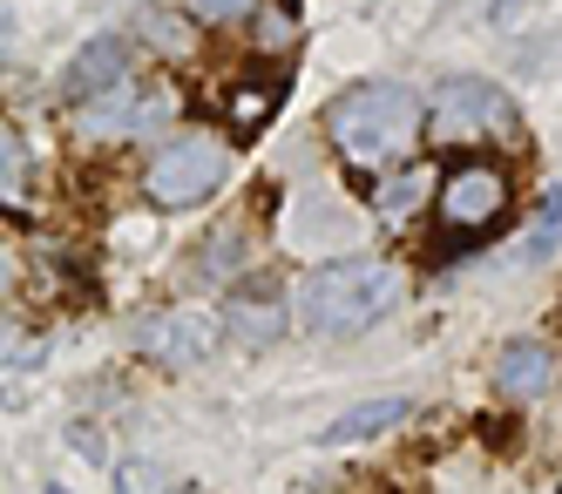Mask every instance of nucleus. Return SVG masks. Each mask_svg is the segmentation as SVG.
<instances>
[{
	"label": "nucleus",
	"mask_w": 562,
	"mask_h": 494,
	"mask_svg": "<svg viewBox=\"0 0 562 494\" xmlns=\"http://www.w3.org/2000/svg\"><path fill=\"white\" fill-rule=\"evenodd\" d=\"M549 386H555V359H549L542 339L502 346V359H495V393H502V400H542Z\"/></svg>",
	"instance_id": "obj_7"
},
{
	"label": "nucleus",
	"mask_w": 562,
	"mask_h": 494,
	"mask_svg": "<svg viewBox=\"0 0 562 494\" xmlns=\"http://www.w3.org/2000/svg\"><path fill=\"white\" fill-rule=\"evenodd\" d=\"M48 494H68V487H48Z\"/></svg>",
	"instance_id": "obj_19"
},
{
	"label": "nucleus",
	"mask_w": 562,
	"mask_h": 494,
	"mask_svg": "<svg viewBox=\"0 0 562 494\" xmlns=\"http://www.w3.org/2000/svg\"><path fill=\"white\" fill-rule=\"evenodd\" d=\"M224 333H231L237 346L265 352L278 333H285V305H278V292H237V299L224 305Z\"/></svg>",
	"instance_id": "obj_9"
},
{
	"label": "nucleus",
	"mask_w": 562,
	"mask_h": 494,
	"mask_svg": "<svg viewBox=\"0 0 562 494\" xmlns=\"http://www.w3.org/2000/svg\"><path fill=\"white\" fill-rule=\"evenodd\" d=\"M400 299V271L380 258H339V265H318L299 284V325L318 339H352Z\"/></svg>",
	"instance_id": "obj_1"
},
{
	"label": "nucleus",
	"mask_w": 562,
	"mask_h": 494,
	"mask_svg": "<svg viewBox=\"0 0 562 494\" xmlns=\"http://www.w3.org/2000/svg\"><path fill=\"white\" fill-rule=\"evenodd\" d=\"M0 149H8V197L21 203V170H27V149H21V136L8 130V143H0Z\"/></svg>",
	"instance_id": "obj_17"
},
{
	"label": "nucleus",
	"mask_w": 562,
	"mask_h": 494,
	"mask_svg": "<svg viewBox=\"0 0 562 494\" xmlns=\"http://www.w3.org/2000/svg\"><path fill=\"white\" fill-rule=\"evenodd\" d=\"M427 190H434V177H427V170H407V177H393V183L380 190V211H386V217H407V211H420Z\"/></svg>",
	"instance_id": "obj_12"
},
{
	"label": "nucleus",
	"mask_w": 562,
	"mask_h": 494,
	"mask_svg": "<svg viewBox=\"0 0 562 494\" xmlns=\"http://www.w3.org/2000/svg\"><path fill=\"white\" fill-rule=\"evenodd\" d=\"M502 211H508V177L488 170V162H468V170H454L440 183V217L454 231H488Z\"/></svg>",
	"instance_id": "obj_5"
},
{
	"label": "nucleus",
	"mask_w": 562,
	"mask_h": 494,
	"mask_svg": "<svg viewBox=\"0 0 562 494\" xmlns=\"http://www.w3.org/2000/svg\"><path fill=\"white\" fill-rule=\"evenodd\" d=\"M434 136H448V143H468V136H508L515 130V102L495 89V81H481V75H454V81H440L434 89Z\"/></svg>",
	"instance_id": "obj_4"
},
{
	"label": "nucleus",
	"mask_w": 562,
	"mask_h": 494,
	"mask_svg": "<svg viewBox=\"0 0 562 494\" xmlns=\"http://www.w3.org/2000/svg\"><path fill=\"white\" fill-rule=\"evenodd\" d=\"M143 34H164V41H156V48H170V55H190V41H183L177 14H143Z\"/></svg>",
	"instance_id": "obj_15"
},
{
	"label": "nucleus",
	"mask_w": 562,
	"mask_h": 494,
	"mask_svg": "<svg viewBox=\"0 0 562 494\" xmlns=\"http://www.w3.org/2000/svg\"><path fill=\"white\" fill-rule=\"evenodd\" d=\"M407 414H414V400H407V393H386V400H359L346 420H333L326 434H318V447H352V440H373V434L400 427Z\"/></svg>",
	"instance_id": "obj_10"
},
{
	"label": "nucleus",
	"mask_w": 562,
	"mask_h": 494,
	"mask_svg": "<svg viewBox=\"0 0 562 494\" xmlns=\"http://www.w3.org/2000/svg\"><path fill=\"white\" fill-rule=\"evenodd\" d=\"M123 494H156V468L149 461H130L123 468Z\"/></svg>",
	"instance_id": "obj_18"
},
{
	"label": "nucleus",
	"mask_w": 562,
	"mask_h": 494,
	"mask_svg": "<svg viewBox=\"0 0 562 494\" xmlns=\"http://www.w3.org/2000/svg\"><path fill=\"white\" fill-rule=\"evenodd\" d=\"M183 8H190L196 21H204V27H231V21H245V14L258 8V0H183Z\"/></svg>",
	"instance_id": "obj_13"
},
{
	"label": "nucleus",
	"mask_w": 562,
	"mask_h": 494,
	"mask_svg": "<svg viewBox=\"0 0 562 494\" xmlns=\"http://www.w3.org/2000/svg\"><path fill=\"white\" fill-rule=\"evenodd\" d=\"M136 346L149 359H164V366H196L217 346V318H204V312H164V318H149L143 333H136Z\"/></svg>",
	"instance_id": "obj_6"
},
{
	"label": "nucleus",
	"mask_w": 562,
	"mask_h": 494,
	"mask_svg": "<svg viewBox=\"0 0 562 494\" xmlns=\"http://www.w3.org/2000/svg\"><path fill=\"white\" fill-rule=\"evenodd\" d=\"M123 61H130L123 41H109V34L89 41V48L68 61V75H61V96H68V102H95V96H109V81L123 89Z\"/></svg>",
	"instance_id": "obj_8"
},
{
	"label": "nucleus",
	"mask_w": 562,
	"mask_h": 494,
	"mask_svg": "<svg viewBox=\"0 0 562 494\" xmlns=\"http://www.w3.org/2000/svg\"><path fill=\"white\" fill-rule=\"evenodd\" d=\"M231 177V149L204 130H190L177 143H164L149 156V170H143V190L156 211H190V203H204L217 183Z\"/></svg>",
	"instance_id": "obj_3"
},
{
	"label": "nucleus",
	"mask_w": 562,
	"mask_h": 494,
	"mask_svg": "<svg viewBox=\"0 0 562 494\" xmlns=\"http://www.w3.org/2000/svg\"><path fill=\"white\" fill-rule=\"evenodd\" d=\"M420 122H427V109H420L414 89H400V81H367V89H352V96L333 102L326 130H333V143H339L352 162L380 170V162H400V156L414 149Z\"/></svg>",
	"instance_id": "obj_2"
},
{
	"label": "nucleus",
	"mask_w": 562,
	"mask_h": 494,
	"mask_svg": "<svg viewBox=\"0 0 562 494\" xmlns=\"http://www.w3.org/2000/svg\"><path fill=\"white\" fill-rule=\"evenodd\" d=\"M555 244H562V190H549V197H542V217H536V231H529V237L515 244V265H536V258H549Z\"/></svg>",
	"instance_id": "obj_11"
},
{
	"label": "nucleus",
	"mask_w": 562,
	"mask_h": 494,
	"mask_svg": "<svg viewBox=\"0 0 562 494\" xmlns=\"http://www.w3.org/2000/svg\"><path fill=\"white\" fill-rule=\"evenodd\" d=\"M278 109V89H237V102H231V115H237V130H258V122Z\"/></svg>",
	"instance_id": "obj_14"
},
{
	"label": "nucleus",
	"mask_w": 562,
	"mask_h": 494,
	"mask_svg": "<svg viewBox=\"0 0 562 494\" xmlns=\"http://www.w3.org/2000/svg\"><path fill=\"white\" fill-rule=\"evenodd\" d=\"M231 265H237V237L224 231V237L204 244V278H217V271H231Z\"/></svg>",
	"instance_id": "obj_16"
}]
</instances>
